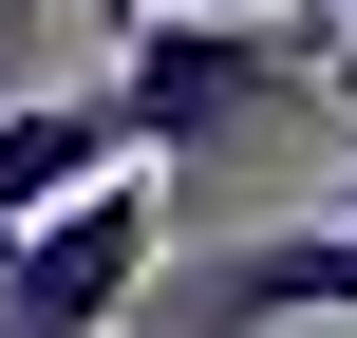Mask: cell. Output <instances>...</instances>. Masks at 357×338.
<instances>
[{
	"mask_svg": "<svg viewBox=\"0 0 357 338\" xmlns=\"http://www.w3.org/2000/svg\"><path fill=\"white\" fill-rule=\"evenodd\" d=\"M94 75H113V113H132V151H151V169H226V151H264V132L339 113L320 19H245V0H132Z\"/></svg>",
	"mask_w": 357,
	"mask_h": 338,
	"instance_id": "6da1fadb",
	"label": "cell"
},
{
	"mask_svg": "<svg viewBox=\"0 0 357 338\" xmlns=\"http://www.w3.org/2000/svg\"><path fill=\"white\" fill-rule=\"evenodd\" d=\"M151 245H169V169H151V151H113V169H75L56 207H19V226H0V320H38V338L132 320Z\"/></svg>",
	"mask_w": 357,
	"mask_h": 338,
	"instance_id": "7a4b0ae2",
	"label": "cell"
},
{
	"mask_svg": "<svg viewBox=\"0 0 357 338\" xmlns=\"http://www.w3.org/2000/svg\"><path fill=\"white\" fill-rule=\"evenodd\" d=\"M188 301H207V320H357V207L264 226V245H226V263H188Z\"/></svg>",
	"mask_w": 357,
	"mask_h": 338,
	"instance_id": "3957f363",
	"label": "cell"
},
{
	"mask_svg": "<svg viewBox=\"0 0 357 338\" xmlns=\"http://www.w3.org/2000/svg\"><path fill=\"white\" fill-rule=\"evenodd\" d=\"M113 151H132L113 75H19V94H0V226H19V207H56V188H75V169H113Z\"/></svg>",
	"mask_w": 357,
	"mask_h": 338,
	"instance_id": "277c9868",
	"label": "cell"
},
{
	"mask_svg": "<svg viewBox=\"0 0 357 338\" xmlns=\"http://www.w3.org/2000/svg\"><path fill=\"white\" fill-rule=\"evenodd\" d=\"M320 56H339V94H357V0H320Z\"/></svg>",
	"mask_w": 357,
	"mask_h": 338,
	"instance_id": "5b68a950",
	"label": "cell"
},
{
	"mask_svg": "<svg viewBox=\"0 0 357 338\" xmlns=\"http://www.w3.org/2000/svg\"><path fill=\"white\" fill-rule=\"evenodd\" d=\"M0 38H19V75H38V0H0Z\"/></svg>",
	"mask_w": 357,
	"mask_h": 338,
	"instance_id": "8992f818",
	"label": "cell"
}]
</instances>
